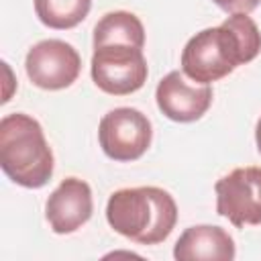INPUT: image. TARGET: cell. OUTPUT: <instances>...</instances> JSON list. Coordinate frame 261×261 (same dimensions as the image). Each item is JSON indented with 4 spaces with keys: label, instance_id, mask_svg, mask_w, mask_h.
Segmentation results:
<instances>
[{
    "label": "cell",
    "instance_id": "6da1fadb",
    "mask_svg": "<svg viewBox=\"0 0 261 261\" xmlns=\"http://www.w3.org/2000/svg\"><path fill=\"white\" fill-rule=\"evenodd\" d=\"M261 51V31L245 12L230 14L220 27L196 33L181 51V71L198 84L228 75L234 67L253 61Z\"/></svg>",
    "mask_w": 261,
    "mask_h": 261
},
{
    "label": "cell",
    "instance_id": "7a4b0ae2",
    "mask_svg": "<svg viewBox=\"0 0 261 261\" xmlns=\"http://www.w3.org/2000/svg\"><path fill=\"white\" fill-rule=\"evenodd\" d=\"M106 220L118 234L135 243L157 245L171 234L177 206L171 194L161 188H124L108 198Z\"/></svg>",
    "mask_w": 261,
    "mask_h": 261
},
{
    "label": "cell",
    "instance_id": "3957f363",
    "mask_svg": "<svg viewBox=\"0 0 261 261\" xmlns=\"http://www.w3.org/2000/svg\"><path fill=\"white\" fill-rule=\"evenodd\" d=\"M0 165L22 188L37 190L51 179L53 151L33 116L12 112L0 120Z\"/></svg>",
    "mask_w": 261,
    "mask_h": 261
},
{
    "label": "cell",
    "instance_id": "277c9868",
    "mask_svg": "<svg viewBox=\"0 0 261 261\" xmlns=\"http://www.w3.org/2000/svg\"><path fill=\"white\" fill-rule=\"evenodd\" d=\"M90 71L94 84L112 96H126L141 90L149 75L143 49L126 43L94 47Z\"/></svg>",
    "mask_w": 261,
    "mask_h": 261
},
{
    "label": "cell",
    "instance_id": "5b68a950",
    "mask_svg": "<svg viewBox=\"0 0 261 261\" xmlns=\"http://www.w3.org/2000/svg\"><path fill=\"white\" fill-rule=\"evenodd\" d=\"M151 120L137 108H114L106 112L98 126V141L106 157L114 161H135L151 145Z\"/></svg>",
    "mask_w": 261,
    "mask_h": 261
},
{
    "label": "cell",
    "instance_id": "8992f818",
    "mask_svg": "<svg viewBox=\"0 0 261 261\" xmlns=\"http://www.w3.org/2000/svg\"><path fill=\"white\" fill-rule=\"evenodd\" d=\"M216 212L234 226L261 224V167H237L214 186Z\"/></svg>",
    "mask_w": 261,
    "mask_h": 261
},
{
    "label": "cell",
    "instance_id": "52a82bcc",
    "mask_svg": "<svg viewBox=\"0 0 261 261\" xmlns=\"http://www.w3.org/2000/svg\"><path fill=\"white\" fill-rule=\"evenodd\" d=\"M24 69L37 88L63 90L77 80L82 57L69 43L59 39H45L29 49Z\"/></svg>",
    "mask_w": 261,
    "mask_h": 261
},
{
    "label": "cell",
    "instance_id": "ba28073f",
    "mask_svg": "<svg viewBox=\"0 0 261 261\" xmlns=\"http://www.w3.org/2000/svg\"><path fill=\"white\" fill-rule=\"evenodd\" d=\"M155 100L159 110L175 122H194L206 114L212 104L210 84L192 86L186 82L184 71H169L163 75L155 90Z\"/></svg>",
    "mask_w": 261,
    "mask_h": 261
},
{
    "label": "cell",
    "instance_id": "9c48e42d",
    "mask_svg": "<svg viewBox=\"0 0 261 261\" xmlns=\"http://www.w3.org/2000/svg\"><path fill=\"white\" fill-rule=\"evenodd\" d=\"M94 200L90 186L80 177H65L47 198L45 218L53 232L69 234L92 216Z\"/></svg>",
    "mask_w": 261,
    "mask_h": 261
},
{
    "label": "cell",
    "instance_id": "30bf717a",
    "mask_svg": "<svg viewBox=\"0 0 261 261\" xmlns=\"http://www.w3.org/2000/svg\"><path fill=\"white\" fill-rule=\"evenodd\" d=\"M173 257L177 261H230L234 259V241L220 226H190L175 241Z\"/></svg>",
    "mask_w": 261,
    "mask_h": 261
},
{
    "label": "cell",
    "instance_id": "8fae6325",
    "mask_svg": "<svg viewBox=\"0 0 261 261\" xmlns=\"http://www.w3.org/2000/svg\"><path fill=\"white\" fill-rule=\"evenodd\" d=\"M106 43H126L143 49L145 45V29L143 22L126 10H114L104 14L94 27V47Z\"/></svg>",
    "mask_w": 261,
    "mask_h": 261
},
{
    "label": "cell",
    "instance_id": "7c38bea8",
    "mask_svg": "<svg viewBox=\"0 0 261 261\" xmlns=\"http://www.w3.org/2000/svg\"><path fill=\"white\" fill-rule=\"evenodd\" d=\"M92 0H35L39 20L57 31L77 27L90 12Z\"/></svg>",
    "mask_w": 261,
    "mask_h": 261
},
{
    "label": "cell",
    "instance_id": "4fadbf2b",
    "mask_svg": "<svg viewBox=\"0 0 261 261\" xmlns=\"http://www.w3.org/2000/svg\"><path fill=\"white\" fill-rule=\"evenodd\" d=\"M218 8H222L224 12H230V14H237V12H245L249 14L251 10H255L259 6L261 0H212Z\"/></svg>",
    "mask_w": 261,
    "mask_h": 261
},
{
    "label": "cell",
    "instance_id": "5bb4252c",
    "mask_svg": "<svg viewBox=\"0 0 261 261\" xmlns=\"http://www.w3.org/2000/svg\"><path fill=\"white\" fill-rule=\"evenodd\" d=\"M255 141H257V149L261 153V118L257 120V126H255Z\"/></svg>",
    "mask_w": 261,
    "mask_h": 261
}]
</instances>
